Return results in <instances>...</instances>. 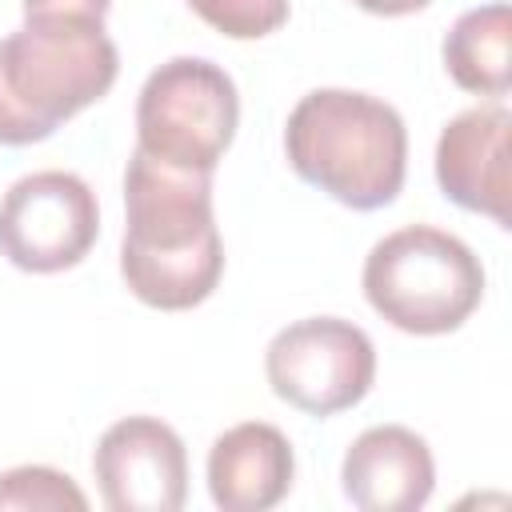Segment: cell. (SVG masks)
Wrapping results in <instances>:
<instances>
[{"mask_svg":"<svg viewBox=\"0 0 512 512\" xmlns=\"http://www.w3.org/2000/svg\"><path fill=\"white\" fill-rule=\"evenodd\" d=\"M292 172L352 212L392 204L408 172L404 116L356 88H312L284 124Z\"/></svg>","mask_w":512,"mask_h":512,"instance_id":"7a4b0ae2","label":"cell"},{"mask_svg":"<svg viewBox=\"0 0 512 512\" xmlns=\"http://www.w3.org/2000/svg\"><path fill=\"white\" fill-rule=\"evenodd\" d=\"M264 372L284 404L324 420L356 408L372 392L376 348L372 336L352 320L304 316L268 340Z\"/></svg>","mask_w":512,"mask_h":512,"instance_id":"8992f818","label":"cell"},{"mask_svg":"<svg viewBox=\"0 0 512 512\" xmlns=\"http://www.w3.org/2000/svg\"><path fill=\"white\" fill-rule=\"evenodd\" d=\"M296 476V456L276 424L244 420L220 432L208 448V496L224 512L276 508Z\"/></svg>","mask_w":512,"mask_h":512,"instance_id":"8fae6325","label":"cell"},{"mask_svg":"<svg viewBox=\"0 0 512 512\" xmlns=\"http://www.w3.org/2000/svg\"><path fill=\"white\" fill-rule=\"evenodd\" d=\"M24 16H48V12H68V16H96L104 20L112 0H20Z\"/></svg>","mask_w":512,"mask_h":512,"instance_id":"9a60e30c","label":"cell"},{"mask_svg":"<svg viewBox=\"0 0 512 512\" xmlns=\"http://www.w3.org/2000/svg\"><path fill=\"white\" fill-rule=\"evenodd\" d=\"M340 488L360 512H416L436 488L432 448L404 424L364 428L344 452Z\"/></svg>","mask_w":512,"mask_h":512,"instance_id":"30bf717a","label":"cell"},{"mask_svg":"<svg viewBox=\"0 0 512 512\" xmlns=\"http://www.w3.org/2000/svg\"><path fill=\"white\" fill-rule=\"evenodd\" d=\"M444 68L456 88L500 100L512 84V12L504 0L456 16L444 36Z\"/></svg>","mask_w":512,"mask_h":512,"instance_id":"7c38bea8","label":"cell"},{"mask_svg":"<svg viewBox=\"0 0 512 512\" xmlns=\"http://www.w3.org/2000/svg\"><path fill=\"white\" fill-rule=\"evenodd\" d=\"M100 236V204L84 176L28 172L0 196V252L12 268L52 276L76 268Z\"/></svg>","mask_w":512,"mask_h":512,"instance_id":"52a82bcc","label":"cell"},{"mask_svg":"<svg viewBox=\"0 0 512 512\" xmlns=\"http://www.w3.org/2000/svg\"><path fill=\"white\" fill-rule=\"evenodd\" d=\"M360 284L372 312L408 336L456 332L484 300L480 256L432 224H408L376 240Z\"/></svg>","mask_w":512,"mask_h":512,"instance_id":"277c9868","label":"cell"},{"mask_svg":"<svg viewBox=\"0 0 512 512\" xmlns=\"http://www.w3.org/2000/svg\"><path fill=\"white\" fill-rule=\"evenodd\" d=\"M508 132L512 112L500 100L456 112L436 140V184L464 208L508 228Z\"/></svg>","mask_w":512,"mask_h":512,"instance_id":"9c48e42d","label":"cell"},{"mask_svg":"<svg viewBox=\"0 0 512 512\" xmlns=\"http://www.w3.org/2000/svg\"><path fill=\"white\" fill-rule=\"evenodd\" d=\"M356 8L372 12V16H408V12H420L428 8L432 0H352Z\"/></svg>","mask_w":512,"mask_h":512,"instance_id":"2e32d148","label":"cell"},{"mask_svg":"<svg viewBox=\"0 0 512 512\" xmlns=\"http://www.w3.org/2000/svg\"><path fill=\"white\" fill-rule=\"evenodd\" d=\"M192 12L228 40L272 36L288 20V0H188Z\"/></svg>","mask_w":512,"mask_h":512,"instance_id":"5bb4252c","label":"cell"},{"mask_svg":"<svg viewBox=\"0 0 512 512\" xmlns=\"http://www.w3.org/2000/svg\"><path fill=\"white\" fill-rule=\"evenodd\" d=\"M92 476L112 512H180L188 500V452L160 416H124L104 428Z\"/></svg>","mask_w":512,"mask_h":512,"instance_id":"ba28073f","label":"cell"},{"mask_svg":"<svg viewBox=\"0 0 512 512\" xmlns=\"http://www.w3.org/2000/svg\"><path fill=\"white\" fill-rule=\"evenodd\" d=\"M120 276L160 312L204 304L224 276V244L212 212V176L168 168L132 148L124 168Z\"/></svg>","mask_w":512,"mask_h":512,"instance_id":"6da1fadb","label":"cell"},{"mask_svg":"<svg viewBox=\"0 0 512 512\" xmlns=\"http://www.w3.org/2000/svg\"><path fill=\"white\" fill-rule=\"evenodd\" d=\"M84 512L88 496L76 480L48 464H20L0 472V512Z\"/></svg>","mask_w":512,"mask_h":512,"instance_id":"4fadbf2b","label":"cell"},{"mask_svg":"<svg viewBox=\"0 0 512 512\" xmlns=\"http://www.w3.org/2000/svg\"><path fill=\"white\" fill-rule=\"evenodd\" d=\"M120 72V52L96 16H24L0 40V144L48 140L96 104Z\"/></svg>","mask_w":512,"mask_h":512,"instance_id":"3957f363","label":"cell"},{"mask_svg":"<svg viewBox=\"0 0 512 512\" xmlns=\"http://www.w3.org/2000/svg\"><path fill=\"white\" fill-rule=\"evenodd\" d=\"M240 124L236 80L208 56H172L136 96V148L168 168L212 176Z\"/></svg>","mask_w":512,"mask_h":512,"instance_id":"5b68a950","label":"cell"}]
</instances>
